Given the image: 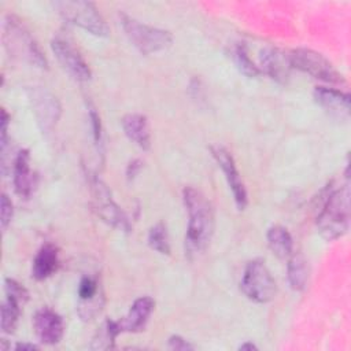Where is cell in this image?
Wrapping results in <instances>:
<instances>
[{"instance_id":"d6986e66","label":"cell","mask_w":351,"mask_h":351,"mask_svg":"<svg viewBox=\"0 0 351 351\" xmlns=\"http://www.w3.org/2000/svg\"><path fill=\"white\" fill-rule=\"evenodd\" d=\"M32 171H30V155L27 149H21L15 158L14 165V186L18 195L27 197L32 192Z\"/></svg>"},{"instance_id":"7c38bea8","label":"cell","mask_w":351,"mask_h":351,"mask_svg":"<svg viewBox=\"0 0 351 351\" xmlns=\"http://www.w3.org/2000/svg\"><path fill=\"white\" fill-rule=\"evenodd\" d=\"M104 306V295L96 277H82L78 287L77 313L82 321L93 319Z\"/></svg>"},{"instance_id":"7a4b0ae2","label":"cell","mask_w":351,"mask_h":351,"mask_svg":"<svg viewBox=\"0 0 351 351\" xmlns=\"http://www.w3.org/2000/svg\"><path fill=\"white\" fill-rule=\"evenodd\" d=\"M350 225V185L348 181L332 191L321 213L317 217V226L324 239L332 241L347 233Z\"/></svg>"},{"instance_id":"cb8c5ba5","label":"cell","mask_w":351,"mask_h":351,"mask_svg":"<svg viewBox=\"0 0 351 351\" xmlns=\"http://www.w3.org/2000/svg\"><path fill=\"white\" fill-rule=\"evenodd\" d=\"M21 304L16 303L15 300L5 298L3 306H1V330L4 333H12L16 322H18V317L21 313Z\"/></svg>"},{"instance_id":"5bb4252c","label":"cell","mask_w":351,"mask_h":351,"mask_svg":"<svg viewBox=\"0 0 351 351\" xmlns=\"http://www.w3.org/2000/svg\"><path fill=\"white\" fill-rule=\"evenodd\" d=\"M155 302L149 296H141L134 300L130 306L129 313L119 321H117V326L119 333L122 332H141L154 310Z\"/></svg>"},{"instance_id":"8fae6325","label":"cell","mask_w":351,"mask_h":351,"mask_svg":"<svg viewBox=\"0 0 351 351\" xmlns=\"http://www.w3.org/2000/svg\"><path fill=\"white\" fill-rule=\"evenodd\" d=\"M29 99L33 106L37 122L44 132L52 130V128L59 121L62 107L58 99L45 89L32 88L29 90Z\"/></svg>"},{"instance_id":"ba28073f","label":"cell","mask_w":351,"mask_h":351,"mask_svg":"<svg viewBox=\"0 0 351 351\" xmlns=\"http://www.w3.org/2000/svg\"><path fill=\"white\" fill-rule=\"evenodd\" d=\"M292 67L310 74L314 78L330 84H343V75L333 67V64L319 52L310 48H296L289 53Z\"/></svg>"},{"instance_id":"ffe728a7","label":"cell","mask_w":351,"mask_h":351,"mask_svg":"<svg viewBox=\"0 0 351 351\" xmlns=\"http://www.w3.org/2000/svg\"><path fill=\"white\" fill-rule=\"evenodd\" d=\"M267 243L270 250L278 258H287L292 254L293 241L289 232L280 225H274L267 230Z\"/></svg>"},{"instance_id":"2e32d148","label":"cell","mask_w":351,"mask_h":351,"mask_svg":"<svg viewBox=\"0 0 351 351\" xmlns=\"http://www.w3.org/2000/svg\"><path fill=\"white\" fill-rule=\"evenodd\" d=\"M261 64L266 74L278 82H287L292 69L289 55L278 48L267 47L261 51Z\"/></svg>"},{"instance_id":"4dcf8cb0","label":"cell","mask_w":351,"mask_h":351,"mask_svg":"<svg viewBox=\"0 0 351 351\" xmlns=\"http://www.w3.org/2000/svg\"><path fill=\"white\" fill-rule=\"evenodd\" d=\"M141 165H143V163H141V160H138V159L130 162L129 166H128V170H126L128 178H134V176H137L138 170L141 169Z\"/></svg>"},{"instance_id":"d4e9b609","label":"cell","mask_w":351,"mask_h":351,"mask_svg":"<svg viewBox=\"0 0 351 351\" xmlns=\"http://www.w3.org/2000/svg\"><path fill=\"white\" fill-rule=\"evenodd\" d=\"M234 62H236L239 70L243 74H245L247 77H256L261 73L259 69L250 59V56L247 53V48L243 44L237 45L234 49Z\"/></svg>"},{"instance_id":"6da1fadb","label":"cell","mask_w":351,"mask_h":351,"mask_svg":"<svg viewBox=\"0 0 351 351\" xmlns=\"http://www.w3.org/2000/svg\"><path fill=\"white\" fill-rule=\"evenodd\" d=\"M188 211L185 250L189 256L197 255L208 245L214 232V211L207 197L197 189L186 186L182 192Z\"/></svg>"},{"instance_id":"f1b7e54d","label":"cell","mask_w":351,"mask_h":351,"mask_svg":"<svg viewBox=\"0 0 351 351\" xmlns=\"http://www.w3.org/2000/svg\"><path fill=\"white\" fill-rule=\"evenodd\" d=\"M169 348L171 350H180V351H186V350H193V346L189 344L185 339L181 336H171L169 339Z\"/></svg>"},{"instance_id":"603a6c76","label":"cell","mask_w":351,"mask_h":351,"mask_svg":"<svg viewBox=\"0 0 351 351\" xmlns=\"http://www.w3.org/2000/svg\"><path fill=\"white\" fill-rule=\"evenodd\" d=\"M148 245L159 254H170V241L166 226L159 222L154 225L148 232Z\"/></svg>"},{"instance_id":"e0dca14e","label":"cell","mask_w":351,"mask_h":351,"mask_svg":"<svg viewBox=\"0 0 351 351\" xmlns=\"http://www.w3.org/2000/svg\"><path fill=\"white\" fill-rule=\"evenodd\" d=\"M122 128L125 134L140 148L148 149L151 147V132L148 121L141 114H128L122 118Z\"/></svg>"},{"instance_id":"3957f363","label":"cell","mask_w":351,"mask_h":351,"mask_svg":"<svg viewBox=\"0 0 351 351\" xmlns=\"http://www.w3.org/2000/svg\"><path fill=\"white\" fill-rule=\"evenodd\" d=\"M119 19L129 41L143 55L167 49L173 43V37L167 30L141 23L140 21L125 14H121Z\"/></svg>"},{"instance_id":"4316f807","label":"cell","mask_w":351,"mask_h":351,"mask_svg":"<svg viewBox=\"0 0 351 351\" xmlns=\"http://www.w3.org/2000/svg\"><path fill=\"white\" fill-rule=\"evenodd\" d=\"M14 214V207L11 200L8 199L7 195H1V203H0V223H1V230L4 232L7 229V226L11 222Z\"/></svg>"},{"instance_id":"1f68e13d","label":"cell","mask_w":351,"mask_h":351,"mask_svg":"<svg viewBox=\"0 0 351 351\" xmlns=\"http://www.w3.org/2000/svg\"><path fill=\"white\" fill-rule=\"evenodd\" d=\"M16 350H37V346L36 344H32V343H18L15 346Z\"/></svg>"},{"instance_id":"7402d4cb","label":"cell","mask_w":351,"mask_h":351,"mask_svg":"<svg viewBox=\"0 0 351 351\" xmlns=\"http://www.w3.org/2000/svg\"><path fill=\"white\" fill-rule=\"evenodd\" d=\"M119 335V329L117 326V321L107 319L100 329L96 332L90 348L92 350H108L114 347L115 337Z\"/></svg>"},{"instance_id":"9c48e42d","label":"cell","mask_w":351,"mask_h":351,"mask_svg":"<svg viewBox=\"0 0 351 351\" xmlns=\"http://www.w3.org/2000/svg\"><path fill=\"white\" fill-rule=\"evenodd\" d=\"M51 48L58 62L71 77L78 81H88L90 78L92 73L88 63L67 40L56 37L51 41Z\"/></svg>"},{"instance_id":"8992f818","label":"cell","mask_w":351,"mask_h":351,"mask_svg":"<svg viewBox=\"0 0 351 351\" xmlns=\"http://www.w3.org/2000/svg\"><path fill=\"white\" fill-rule=\"evenodd\" d=\"M240 288L250 300L256 303L270 302L277 292L276 281L262 259H254L247 263Z\"/></svg>"},{"instance_id":"44dd1931","label":"cell","mask_w":351,"mask_h":351,"mask_svg":"<svg viewBox=\"0 0 351 351\" xmlns=\"http://www.w3.org/2000/svg\"><path fill=\"white\" fill-rule=\"evenodd\" d=\"M287 273H288V281L292 289L295 291L304 289L308 280V267L303 255L298 254L291 256V259L288 261Z\"/></svg>"},{"instance_id":"30bf717a","label":"cell","mask_w":351,"mask_h":351,"mask_svg":"<svg viewBox=\"0 0 351 351\" xmlns=\"http://www.w3.org/2000/svg\"><path fill=\"white\" fill-rule=\"evenodd\" d=\"M211 154L225 174L228 185L232 189L236 206L239 207V210H243L247 206V191L232 154L222 145H213Z\"/></svg>"},{"instance_id":"d6a6232c","label":"cell","mask_w":351,"mask_h":351,"mask_svg":"<svg viewBox=\"0 0 351 351\" xmlns=\"http://www.w3.org/2000/svg\"><path fill=\"white\" fill-rule=\"evenodd\" d=\"M256 348H258V347H256L254 343H251V341L244 343V344L240 346V350H256Z\"/></svg>"},{"instance_id":"9a60e30c","label":"cell","mask_w":351,"mask_h":351,"mask_svg":"<svg viewBox=\"0 0 351 351\" xmlns=\"http://www.w3.org/2000/svg\"><path fill=\"white\" fill-rule=\"evenodd\" d=\"M317 103L337 119L348 118L350 115V96L337 89L318 86L314 90Z\"/></svg>"},{"instance_id":"52a82bcc","label":"cell","mask_w":351,"mask_h":351,"mask_svg":"<svg viewBox=\"0 0 351 351\" xmlns=\"http://www.w3.org/2000/svg\"><path fill=\"white\" fill-rule=\"evenodd\" d=\"M89 185H90V193H92V207H93V211L97 214V217H100L101 221H104L106 223L119 230L129 232L130 222L126 214L114 202L107 185L96 176H92L89 178Z\"/></svg>"},{"instance_id":"83f0119b","label":"cell","mask_w":351,"mask_h":351,"mask_svg":"<svg viewBox=\"0 0 351 351\" xmlns=\"http://www.w3.org/2000/svg\"><path fill=\"white\" fill-rule=\"evenodd\" d=\"M89 119H90V125H92L93 140H95L96 147L99 148V145L101 144V138H103V134H101V123H100L99 114L96 112V110H95L92 106H89Z\"/></svg>"},{"instance_id":"f546056e","label":"cell","mask_w":351,"mask_h":351,"mask_svg":"<svg viewBox=\"0 0 351 351\" xmlns=\"http://www.w3.org/2000/svg\"><path fill=\"white\" fill-rule=\"evenodd\" d=\"M8 114L7 111L3 108L1 110V126H0V132H1V137H0V145H1V152H4L5 145H7V129H8Z\"/></svg>"},{"instance_id":"5b68a950","label":"cell","mask_w":351,"mask_h":351,"mask_svg":"<svg viewBox=\"0 0 351 351\" xmlns=\"http://www.w3.org/2000/svg\"><path fill=\"white\" fill-rule=\"evenodd\" d=\"M4 41L10 53H12L14 56L23 59L36 67L47 69V59L40 51L37 43L23 27V25H21L19 21L12 16H8L5 19Z\"/></svg>"},{"instance_id":"ac0fdd59","label":"cell","mask_w":351,"mask_h":351,"mask_svg":"<svg viewBox=\"0 0 351 351\" xmlns=\"http://www.w3.org/2000/svg\"><path fill=\"white\" fill-rule=\"evenodd\" d=\"M58 265H59L58 248L52 244H45L38 250L33 261L32 276L40 281L45 280L49 276H52L53 271H56Z\"/></svg>"},{"instance_id":"4fadbf2b","label":"cell","mask_w":351,"mask_h":351,"mask_svg":"<svg viewBox=\"0 0 351 351\" xmlns=\"http://www.w3.org/2000/svg\"><path fill=\"white\" fill-rule=\"evenodd\" d=\"M33 326L37 339L43 344H56L63 336L64 326L62 317L48 307H43L36 313Z\"/></svg>"},{"instance_id":"277c9868","label":"cell","mask_w":351,"mask_h":351,"mask_svg":"<svg viewBox=\"0 0 351 351\" xmlns=\"http://www.w3.org/2000/svg\"><path fill=\"white\" fill-rule=\"evenodd\" d=\"M55 8L59 14L73 25L82 27L97 37H108L110 27L104 18L90 1H56Z\"/></svg>"},{"instance_id":"484cf974","label":"cell","mask_w":351,"mask_h":351,"mask_svg":"<svg viewBox=\"0 0 351 351\" xmlns=\"http://www.w3.org/2000/svg\"><path fill=\"white\" fill-rule=\"evenodd\" d=\"M5 293H7V298L15 300L21 306H23L29 299V293L26 288L12 278L5 280Z\"/></svg>"}]
</instances>
